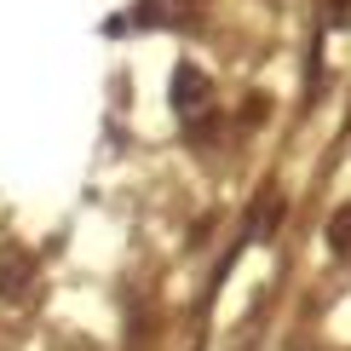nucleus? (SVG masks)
I'll use <instances>...</instances> for the list:
<instances>
[{"mask_svg":"<svg viewBox=\"0 0 351 351\" xmlns=\"http://www.w3.org/2000/svg\"><path fill=\"white\" fill-rule=\"evenodd\" d=\"M173 104H179L184 121H208V75H202L196 64H179V75H173Z\"/></svg>","mask_w":351,"mask_h":351,"instance_id":"obj_1","label":"nucleus"},{"mask_svg":"<svg viewBox=\"0 0 351 351\" xmlns=\"http://www.w3.org/2000/svg\"><path fill=\"white\" fill-rule=\"evenodd\" d=\"M29 271H35V259H29V254H6V259H0V288L18 300L23 282H29Z\"/></svg>","mask_w":351,"mask_h":351,"instance_id":"obj_2","label":"nucleus"},{"mask_svg":"<svg viewBox=\"0 0 351 351\" xmlns=\"http://www.w3.org/2000/svg\"><path fill=\"white\" fill-rule=\"evenodd\" d=\"M328 242L340 247V254L351 247V208H340V213H334V225H328Z\"/></svg>","mask_w":351,"mask_h":351,"instance_id":"obj_3","label":"nucleus"}]
</instances>
